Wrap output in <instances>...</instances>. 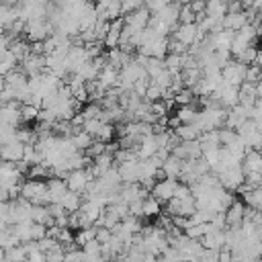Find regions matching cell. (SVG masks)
<instances>
[{"label": "cell", "mask_w": 262, "mask_h": 262, "mask_svg": "<svg viewBox=\"0 0 262 262\" xmlns=\"http://www.w3.org/2000/svg\"><path fill=\"white\" fill-rule=\"evenodd\" d=\"M39 106L35 104H20V113H23V123H33L39 119Z\"/></svg>", "instance_id": "9a60e30c"}, {"label": "cell", "mask_w": 262, "mask_h": 262, "mask_svg": "<svg viewBox=\"0 0 262 262\" xmlns=\"http://www.w3.org/2000/svg\"><path fill=\"white\" fill-rule=\"evenodd\" d=\"M72 141H74V145H76L80 151H86V149H88V147H90V145H92L96 139H94V137H92L88 131L78 129V131L72 135Z\"/></svg>", "instance_id": "30bf717a"}, {"label": "cell", "mask_w": 262, "mask_h": 262, "mask_svg": "<svg viewBox=\"0 0 262 262\" xmlns=\"http://www.w3.org/2000/svg\"><path fill=\"white\" fill-rule=\"evenodd\" d=\"M194 102H196V100H194ZM199 111H201V108H196L194 104H186V106H178L176 115H178V119H180L182 123H196Z\"/></svg>", "instance_id": "7c38bea8"}, {"label": "cell", "mask_w": 262, "mask_h": 262, "mask_svg": "<svg viewBox=\"0 0 262 262\" xmlns=\"http://www.w3.org/2000/svg\"><path fill=\"white\" fill-rule=\"evenodd\" d=\"M119 262H141V260H135V258H131V256L127 254V256H123V258H119Z\"/></svg>", "instance_id": "603a6c76"}, {"label": "cell", "mask_w": 262, "mask_h": 262, "mask_svg": "<svg viewBox=\"0 0 262 262\" xmlns=\"http://www.w3.org/2000/svg\"><path fill=\"white\" fill-rule=\"evenodd\" d=\"M90 239H96V225L76 229V244H78V246H84V244H88Z\"/></svg>", "instance_id": "4fadbf2b"}, {"label": "cell", "mask_w": 262, "mask_h": 262, "mask_svg": "<svg viewBox=\"0 0 262 262\" xmlns=\"http://www.w3.org/2000/svg\"><path fill=\"white\" fill-rule=\"evenodd\" d=\"M172 154L178 156L180 160H199V158H203V147H201V141H199V139L180 141V143L172 149Z\"/></svg>", "instance_id": "3957f363"}, {"label": "cell", "mask_w": 262, "mask_h": 262, "mask_svg": "<svg viewBox=\"0 0 262 262\" xmlns=\"http://www.w3.org/2000/svg\"><path fill=\"white\" fill-rule=\"evenodd\" d=\"M176 135L180 137V141H192V139H199L201 137V127L194 125V123H182L178 129H174Z\"/></svg>", "instance_id": "9c48e42d"}, {"label": "cell", "mask_w": 262, "mask_h": 262, "mask_svg": "<svg viewBox=\"0 0 262 262\" xmlns=\"http://www.w3.org/2000/svg\"><path fill=\"white\" fill-rule=\"evenodd\" d=\"M2 254H6L10 262H27V258H29V254H27L25 248H23V244H18V246H14V248L2 252Z\"/></svg>", "instance_id": "5bb4252c"}, {"label": "cell", "mask_w": 262, "mask_h": 262, "mask_svg": "<svg viewBox=\"0 0 262 262\" xmlns=\"http://www.w3.org/2000/svg\"><path fill=\"white\" fill-rule=\"evenodd\" d=\"M246 82L260 84V82H262V66H258V63H250L248 70H246Z\"/></svg>", "instance_id": "2e32d148"}, {"label": "cell", "mask_w": 262, "mask_h": 262, "mask_svg": "<svg viewBox=\"0 0 262 262\" xmlns=\"http://www.w3.org/2000/svg\"><path fill=\"white\" fill-rule=\"evenodd\" d=\"M227 215V227H237L244 223V217H246V203L244 201H233V205L225 211Z\"/></svg>", "instance_id": "8992f818"}, {"label": "cell", "mask_w": 262, "mask_h": 262, "mask_svg": "<svg viewBox=\"0 0 262 262\" xmlns=\"http://www.w3.org/2000/svg\"><path fill=\"white\" fill-rule=\"evenodd\" d=\"M27 262H47V254H45L43 250H37V252H33V254H29Z\"/></svg>", "instance_id": "44dd1931"}, {"label": "cell", "mask_w": 262, "mask_h": 262, "mask_svg": "<svg viewBox=\"0 0 262 262\" xmlns=\"http://www.w3.org/2000/svg\"><path fill=\"white\" fill-rule=\"evenodd\" d=\"M178 184H180V180H176V178H162V180H158V182L154 184L151 196H156L162 205H166L170 199H174Z\"/></svg>", "instance_id": "7a4b0ae2"}, {"label": "cell", "mask_w": 262, "mask_h": 262, "mask_svg": "<svg viewBox=\"0 0 262 262\" xmlns=\"http://www.w3.org/2000/svg\"><path fill=\"white\" fill-rule=\"evenodd\" d=\"M219 256H221V250H211V248H205L199 256L201 262H219Z\"/></svg>", "instance_id": "d6986e66"}, {"label": "cell", "mask_w": 262, "mask_h": 262, "mask_svg": "<svg viewBox=\"0 0 262 262\" xmlns=\"http://www.w3.org/2000/svg\"><path fill=\"white\" fill-rule=\"evenodd\" d=\"M0 115H2V123L14 125V127H20V123H23V113H20V102L18 100L2 104Z\"/></svg>", "instance_id": "277c9868"}, {"label": "cell", "mask_w": 262, "mask_h": 262, "mask_svg": "<svg viewBox=\"0 0 262 262\" xmlns=\"http://www.w3.org/2000/svg\"><path fill=\"white\" fill-rule=\"evenodd\" d=\"M242 168H244L246 174H248V172H262V151L250 149V151L246 154L244 162H242Z\"/></svg>", "instance_id": "ba28073f"}, {"label": "cell", "mask_w": 262, "mask_h": 262, "mask_svg": "<svg viewBox=\"0 0 262 262\" xmlns=\"http://www.w3.org/2000/svg\"><path fill=\"white\" fill-rule=\"evenodd\" d=\"M219 262H233V254H231V252H227V250H221Z\"/></svg>", "instance_id": "7402d4cb"}, {"label": "cell", "mask_w": 262, "mask_h": 262, "mask_svg": "<svg viewBox=\"0 0 262 262\" xmlns=\"http://www.w3.org/2000/svg\"><path fill=\"white\" fill-rule=\"evenodd\" d=\"M25 145L27 143H23L18 139H14L10 143H4L2 149H0L2 151V160L4 162H20L25 158Z\"/></svg>", "instance_id": "5b68a950"}, {"label": "cell", "mask_w": 262, "mask_h": 262, "mask_svg": "<svg viewBox=\"0 0 262 262\" xmlns=\"http://www.w3.org/2000/svg\"><path fill=\"white\" fill-rule=\"evenodd\" d=\"M111 237H113V231H111L108 227H98V225H96V239H98L100 244L111 242Z\"/></svg>", "instance_id": "ffe728a7"}, {"label": "cell", "mask_w": 262, "mask_h": 262, "mask_svg": "<svg viewBox=\"0 0 262 262\" xmlns=\"http://www.w3.org/2000/svg\"><path fill=\"white\" fill-rule=\"evenodd\" d=\"M102 121L100 119H86V123H84V131H88L94 139L98 137V133H100V129H102Z\"/></svg>", "instance_id": "e0dca14e"}, {"label": "cell", "mask_w": 262, "mask_h": 262, "mask_svg": "<svg viewBox=\"0 0 262 262\" xmlns=\"http://www.w3.org/2000/svg\"><path fill=\"white\" fill-rule=\"evenodd\" d=\"M90 180H94V174H92L90 166H88V168H80V170H72V172L68 174V178H66L68 188H70V190H76V192H80V194L86 190V186L90 184Z\"/></svg>", "instance_id": "6da1fadb"}, {"label": "cell", "mask_w": 262, "mask_h": 262, "mask_svg": "<svg viewBox=\"0 0 262 262\" xmlns=\"http://www.w3.org/2000/svg\"><path fill=\"white\" fill-rule=\"evenodd\" d=\"M82 250H84V254H88V256H102V244H100L98 239H90L88 244L82 246Z\"/></svg>", "instance_id": "ac0fdd59"}, {"label": "cell", "mask_w": 262, "mask_h": 262, "mask_svg": "<svg viewBox=\"0 0 262 262\" xmlns=\"http://www.w3.org/2000/svg\"><path fill=\"white\" fill-rule=\"evenodd\" d=\"M182 162L184 160H180L178 156H174V154H170L168 158H166V162H164V174H166V178H176V180H180V174H182Z\"/></svg>", "instance_id": "52a82bcc"}, {"label": "cell", "mask_w": 262, "mask_h": 262, "mask_svg": "<svg viewBox=\"0 0 262 262\" xmlns=\"http://www.w3.org/2000/svg\"><path fill=\"white\" fill-rule=\"evenodd\" d=\"M162 209H164V205L156 199V196H147V199H143V217H156V215H162Z\"/></svg>", "instance_id": "8fae6325"}]
</instances>
